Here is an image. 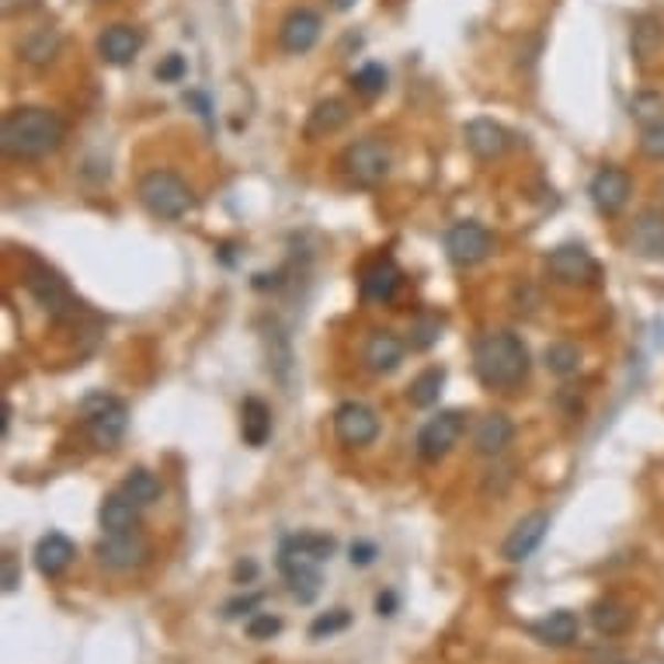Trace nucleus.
Returning a JSON list of instances; mask_svg holds the SVG:
<instances>
[{
  "label": "nucleus",
  "mask_w": 664,
  "mask_h": 664,
  "mask_svg": "<svg viewBox=\"0 0 664 664\" xmlns=\"http://www.w3.org/2000/svg\"><path fill=\"white\" fill-rule=\"evenodd\" d=\"M66 140V122L42 105H21L4 112L0 122V146L11 161H42L56 153Z\"/></svg>",
  "instance_id": "f257e3e1"
},
{
  "label": "nucleus",
  "mask_w": 664,
  "mask_h": 664,
  "mask_svg": "<svg viewBox=\"0 0 664 664\" xmlns=\"http://www.w3.org/2000/svg\"><path fill=\"white\" fill-rule=\"evenodd\" d=\"M473 369L487 390H515L529 375V348L512 330H483L473 341Z\"/></svg>",
  "instance_id": "f03ea898"
},
{
  "label": "nucleus",
  "mask_w": 664,
  "mask_h": 664,
  "mask_svg": "<svg viewBox=\"0 0 664 664\" xmlns=\"http://www.w3.org/2000/svg\"><path fill=\"white\" fill-rule=\"evenodd\" d=\"M335 553V540L330 536H317V533H296L285 536L279 546V570L285 585H290L293 599L309 606L320 595V564L330 560Z\"/></svg>",
  "instance_id": "7ed1b4c3"
},
{
  "label": "nucleus",
  "mask_w": 664,
  "mask_h": 664,
  "mask_svg": "<svg viewBox=\"0 0 664 664\" xmlns=\"http://www.w3.org/2000/svg\"><path fill=\"white\" fill-rule=\"evenodd\" d=\"M137 198H140V206L150 213V216H157V219H167V224H174V219H182L188 209H192V188L185 185V178L182 174H174V171H146L143 178H140V185H137Z\"/></svg>",
  "instance_id": "20e7f679"
},
{
  "label": "nucleus",
  "mask_w": 664,
  "mask_h": 664,
  "mask_svg": "<svg viewBox=\"0 0 664 664\" xmlns=\"http://www.w3.org/2000/svg\"><path fill=\"white\" fill-rule=\"evenodd\" d=\"M390 167H393V150L380 137L356 140L351 146H345V153H341V171H345L348 185H356V188L383 185Z\"/></svg>",
  "instance_id": "39448f33"
},
{
  "label": "nucleus",
  "mask_w": 664,
  "mask_h": 664,
  "mask_svg": "<svg viewBox=\"0 0 664 664\" xmlns=\"http://www.w3.org/2000/svg\"><path fill=\"white\" fill-rule=\"evenodd\" d=\"M84 432L87 438H91L95 449H116L126 428H129V407L126 401H119V396H108V393H95L87 396L84 407Z\"/></svg>",
  "instance_id": "423d86ee"
},
{
  "label": "nucleus",
  "mask_w": 664,
  "mask_h": 664,
  "mask_svg": "<svg viewBox=\"0 0 664 664\" xmlns=\"http://www.w3.org/2000/svg\"><path fill=\"white\" fill-rule=\"evenodd\" d=\"M546 275L560 285H595L602 279V269L581 243H560L546 254Z\"/></svg>",
  "instance_id": "0eeeda50"
},
{
  "label": "nucleus",
  "mask_w": 664,
  "mask_h": 664,
  "mask_svg": "<svg viewBox=\"0 0 664 664\" xmlns=\"http://www.w3.org/2000/svg\"><path fill=\"white\" fill-rule=\"evenodd\" d=\"M462 432H467V414L462 411H438L435 417L422 425L417 432V456L428 459V462H438L446 459L456 446Z\"/></svg>",
  "instance_id": "6e6552de"
},
{
  "label": "nucleus",
  "mask_w": 664,
  "mask_h": 664,
  "mask_svg": "<svg viewBox=\"0 0 664 664\" xmlns=\"http://www.w3.org/2000/svg\"><path fill=\"white\" fill-rule=\"evenodd\" d=\"M491 251H494V237L483 224H477V219H459L446 233V254L459 269H473V264L491 258Z\"/></svg>",
  "instance_id": "1a4fd4ad"
},
{
  "label": "nucleus",
  "mask_w": 664,
  "mask_h": 664,
  "mask_svg": "<svg viewBox=\"0 0 664 664\" xmlns=\"http://www.w3.org/2000/svg\"><path fill=\"white\" fill-rule=\"evenodd\" d=\"M335 435L348 449H366L380 435V414L362 401H345L335 411Z\"/></svg>",
  "instance_id": "9d476101"
},
{
  "label": "nucleus",
  "mask_w": 664,
  "mask_h": 664,
  "mask_svg": "<svg viewBox=\"0 0 664 664\" xmlns=\"http://www.w3.org/2000/svg\"><path fill=\"white\" fill-rule=\"evenodd\" d=\"M401 282H404L401 264H396L390 254H380V258H372L366 269H362V275H359V296L369 306H383V303H390L396 296Z\"/></svg>",
  "instance_id": "9b49d317"
},
{
  "label": "nucleus",
  "mask_w": 664,
  "mask_h": 664,
  "mask_svg": "<svg viewBox=\"0 0 664 664\" xmlns=\"http://www.w3.org/2000/svg\"><path fill=\"white\" fill-rule=\"evenodd\" d=\"M588 195L595 209L602 216H619L627 209L630 195H633V178L623 171V167H599L595 171V178L588 185Z\"/></svg>",
  "instance_id": "f8f14e48"
},
{
  "label": "nucleus",
  "mask_w": 664,
  "mask_h": 664,
  "mask_svg": "<svg viewBox=\"0 0 664 664\" xmlns=\"http://www.w3.org/2000/svg\"><path fill=\"white\" fill-rule=\"evenodd\" d=\"M320 29H324V21H320V14L317 11H309V8H296V11H290L282 18V25H279V46L285 50V53H293V56H303V53H309L320 42Z\"/></svg>",
  "instance_id": "ddd939ff"
},
{
  "label": "nucleus",
  "mask_w": 664,
  "mask_h": 664,
  "mask_svg": "<svg viewBox=\"0 0 664 664\" xmlns=\"http://www.w3.org/2000/svg\"><path fill=\"white\" fill-rule=\"evenodd\" d=\"M95 553L108 570H132V567H143L150 560V543L137 533V529H132V533L105 536Z\"/></svg>",
  "instance_id": "4468645a"
},
{
  "label": "nucleus",
  "mask_w": 664,
  "mask_h": 664,
  "mask_svg": "<svg viewBox=\"0 0 664 664\" xmlns=\"http://www.w3.org/2000/svg\"><path fill=\"white\" fill-rule=\"evenodd\" d=\"M546 533H549V515H546V512L525 515L522 522H515V529H512V533H508V540L501 543V557H504L508 564L529 560V557H533V553L543 546Z\"/></svg>",
  "instance_id": "2eb2a0df"
},
{
  "label": "nucleus",
  "mask_w": 664,
  "mask_h": 664,
  "mask_svg": "<svg viewBox=\"0 0 664 664\" xmlns=\"http://www.w3.org/2000/svg\"><path fill=\"white\" fill-rule=\"evenodd\" d=\"M462 143H467L477 161H498L512 146V132L494 119H473L462 129Z\"/></svg>",
  "instance_id": "dca6fc26"
},
{
  "label": "nucleus",
  "mask_w": 664,
  "mask_h": 664,
  "mask_svg": "<svg viewBox=\"0 0 664 664\" xmlns=\"http://www.w3.org/2000/svg\"><path fill=\"white\" fill-rule=\"evenodd\" d=\"M404 351H407V341L396 338L393 330H372L362 345V362L375 375H390V372L401 369Z\"/></svg>",
  "instance_id": "f3484780"
},
{
  "label": "nucleus",
  "mask_w": 664,
  "mask_h": 664,
  "mask_svg": "<svg viewBox=\"0 0 664 664\" xmlns=\"http://www.w3.org/2000/svg\"><path fill=\"white\" fill-rule=\"evenodd\" d=\"M630 251L644 261H664V213L644 209L630 224Z\"/></svg>",
  "instance_id": "a211bd4d"
},
{
  "label": "nucleus",
  "mask_w": 664,
  "mask_h": 664,
  "mask_svg": "<svg viewBox=\"0 0 664 664\" xmlns=\"http://www.w3.org/2000/svg\"><path fill=\"white\" fill-rule=\"evenodd\" d=\"M146 46V35L137 25H108L98 39V53L105 63L112 66H126L140 56V50Z\"/></svg>",
  "instance_id": "6ab92c4d"
},
{
  "label": "nucleus",
  "mask_w": 664,
  "mask_h": 664,
  "mask_svg": "<svg viewBox=\"0 0 664 664\" xmlns=\"http://www.w3.org/2000/svg\"><path fill=\"white\" fill-rule=\"evenodd\" d=\"M348 122H351V105L345 98H324L314 105V112L306 116L303 137L306 140H327V137H335V132H341Z\"/></svg>",
  "instance_id": "aec40b11"
},
{
  "label": "nucleus",
  "mask_w": 664,
  "mask_h": 664,
  "mask_svg": "<svg viewBox=\"0 0 664 664\" xmlns=\"http://www.w3.org/2000/svg\"><path fill=\"white\" fill-rule=\"evenodd\" d=\"M512 438H515L512 417L501 411H491V414H483L473 428V449L480 456H501L508 446H512Z\"/></svg>",
  "instance_id": "412c9836"
},
{
  "label": "nucleus",
  "mask_w": 664,
  "mask_h": 664,
  "mask_svg": "<svg viewBox=\"0 0 664 664\" xmlns=\"http://www.w3.org/2000/svg\"><path fill=\"white\" fill-rule=\"evenodd\" d=\"M529 633H533L540 644H546V647H570L574 640H578V633H581V619H578V612H570V609H557V612L536 619V623L529 627Z\"/></svg>",
  "instance_id": "4be33fe9"
},
{
  "label": "nucleus",
  "mask_w": 664,
  "mask_h": 664,
  "mask_svg": "<svg viewBox=\"0 0 664 664\" xmlns=\"http://www.w3.org/2000/svg\"><path fill=\"white\" fill-rule=\"evenodd\" d=\"M25 285H29L32 296H35L42 306L53 309V314H63V309H74V296H70V290H66V282H63L56 272H50L46 264H32V272H29Z\"/></svg>",
  "instance_id": "5701e85b"
},
{
  "label": "nucleus",
  "mask_w": 664,
  "mask_h": 664,
  "mask_svg": "<svg viewBox=\"0 0 664 664\" xmlns=\"http://www.w3.org/2000/svg\"><path fill=\"white\" fill-rule=\"evenodd\" d=\"M98 522L105 529V536H119V533H132L140 525V504L132 501L122 487L116 494H108L98 508Z\"/></svg>",
  "instance_id": "b1692460"
},
{
  "label": "nucleus",
  "mask_w": 664,
  "mask_h": 664,
  "mask_svg": "<svg viewBox=\"0 0 664 664\" xmlns=\"http://www.w3.org/2000/svg\"><path fill=\"white\" fill-rule=\"evenodd\" d=\"M74 557H77V546L63 533H50L35 543V567L42 578H59V574L74 564Z\"/></svg>",
  "instance_id": "393cba45"
},
{
  "label": "nucleus",
  "mask_w": 664,
  "mask_h": 664,
  "mask_svg": "<svg viewBox=\"0 0 664 664\" xmlns=\"http://www.w3.org/2000/svg\"><path fill=\"white\" fill-rule=\"evenodd\" d=\"M630 50H633V59H636L640 66H651V63L661 59V53H664V25H661L657 18L644 14V18L633 21Z\"/></svg>",
  "instance_id": "a878e982"
},
{
  "label": "nucleus",
  "mask_w": 664,
  "mask_h": 664,
  "mask_svg": "<svg viewBox=\"0 0 664 664\" xmlns=\"http://www.w3.org/2000/svg\"><path fill=\"white\" fill-rule=\"evenodd\" d=\"M240 435L251 449H261L272 438V411L261 396H248L240 404Z\"/></svg>",
  "instance_id": "bb28decb"
},
{
  "label": "nucleus",
  "mask_w": 664,
  "mask_h": 664,
  "mask_svg": "<svg viewBox=\"0 0 664 664\" xmlns=\"http://www.w3.org/2000/svg\"><path fill=\"white\" fill-rule=\"evenodd\" d=\"M591 623H595V630L606 633V636H619V633H627L633 627V612L623 602L602 599V602H595V609H591Z\"/></svg>",
  "instance_id": "cd10ccee"
},
{
  "label": "nucleus",
  "mask_w": 664,
  "mask_h": 664,
  "mask_svg": "<svg viewBox=\"0 0 664 664\" xmlns=\"http://www.w3.org/2000/svg\"><path fill=\"white\" fill-rule=\"evenodd\" d=\"M442 387H446V369L432 366L425 372H417L414 380H411V387H407L411 407H432V404H438Z\"/></svg>",
  "instance_id": "c85d7f7f"
},
{
  "label": "nucleus",
  "mask_w": 664,
  "mask_h": 664,
  "mask_svg": "<svg viewBox=\"0 0 664 664\" xmlns=\"http://www.w3.org/2000/svg\"><path fill=\"white\" fill-rule=\"evenodd\" d=\"M59 42L63 39H59L56 29H39V32H32L25 42H21V56H25V63H32V66H46V63L56 59Z\"/></svg>",
  "instance_id": "c756f323"
},
{
  "label": "nucleus",
  "mask_w": 664,
  "mask_h": 664,
  "mask_svg": "<svg viewBox=\"0 0 664 664\" xmlns=\"http://www.w3.org/2000/svg\"><path fill=\"white\" fill-rule=\"evenodd\" d=\"M122 491L137 501L140 508H146V504H153L161 498V480H157V473H150V470H143V467H137V470H129L126 473V480H122Z\"/></svg>",
  "instance_id": "7c9ffc66"
},
{
  "label": "nucleus",
  "mask_w": 664,
  "mask_h": 664,
  "mask_svg": "<svg viewBox=\"0 0 664 664\" xmlns=\"http://www.w3.org/2000/svg\"><path fill=\"white\" fill-rule=\"evenodd\" d=\"M351 91H356L359 98H380L387 91V70L380 63H366L359 66L356 74H351Z\"/></svg>",
  "instance_id": "2f4dec72"
},
{
  "label": "nucleus",
  "mask_w": 664,
  "mask_h": 664,
  "mask_svg": "<svg viewBox=\"0 0 664 664\" xmlns=\"http://www.w3.org/2000/svg\"><path fill=\"white\" fill-rule=\"evenodd\" d=\"M543 359H546V369L557 372V375H574V372L581 369V351L574 348L570 341H553L543 351Z\"/></svg>",
  "instance_id": "473e14b6"
},
{
  "label": "nucleus",
  "mask_w": 664,
  "mask_h": 664,
  "mask_svg": "<svg viewBox=\"0 0 664 664\" xmlns=\"http://www.w3.org/2000/svg\"><path fill=\"white\" fill-rule=\"evenodd\" d=\"M438 338H442V320L435 314H422L407 330V345L414 351H428Z\"/></svg>",
  "instance_id": "72a5a7b5"
},
{
  "label": "nucleus",
  "mask_w": 664,
  "mask_h": 664,
  "mask_svg": "<svg viewBox=\"0 0 664 664\" xmlns=\"http://www.w3.org/2000/svg\"><path fill=\"white\" fill-rule=\"evenodd\" d=\"M630 116H633L640 126H654V122H661V119H664V98L654 95V91H640V95H633V101H630Z\"/></svg>",
  "instance_id": "f704fd0d"
},
{
  "label": "nucleus",
  "mask_w": 664,
  "mask_h": 664,
  "mask_svg": "<svg viewBox=\"0 0 664 664\" xmlns=\"http://www.w3.org/2000/svg\"><path fill=\"white\" fill-rule=\"evenodd\" d=\"M348 627H351V612L348 609H330V612L317 616L314 623H309V636L324 640V636H335V633H341Z\"/></svg>",
  "instance_id": "c9c22d12"
},
{
  "label": "nucleus",
  "mask_w": 664,
  "mask_h": 664,
  "mask_svg": "<svg viewBox=\"0 0 664 664\" xmlns=\"http://www.w3.org/2000/svg\"><path fill=\"white\" fill-rule=\"evenodd\" d=\"M243 630H248L251 640H272V636L282 633V619L272 616V612H258V616L248 619V627H243Z\"/></svg>",
  "instance_id": "e433bc0d"
},
{
  "label": "nucleus",
  "mask_w": 664,
  "mask_h": 664,
  "mask_svg": "<svg viewBox=\"0 0 664 664\" xmlns=\"http://www.w3.org/2000/svg\"><path fill=\"white\" fill-rule=\"evenodd\" d=\"M640 150H644V157L651 161H664V119L640 129Z\"/></svg>",
  "instance_id": "4c0bfd02"
},
{
  "label": "nucleus",
  "mask_w": 664,
  "mask_h": 664,
  "mask_svg": "<svg viewBox=\"0 0 664 664\" xmlns=\"http://www.w3.org/2000/svg\"><path fill=\"white\" fill-rule=\"evenodd\" d=\"M185 74H188V63H185L178 53H171V56L157 66V80H164V84H178Z\"/></svg>",
  "instance_id": "58836bf2"
},
{
  "label": "nucleus",
  "mask_w": 664,
  "mask_h": 664,
  "mask_svg": "<svg viewBox=\"0 0 664 664\" xmlns=\"http://www.w3.org/2000/svg\"><path fill=\"white\" fill-rule=\"evenodd\" d=\"M348 560H351V567H369V564L375 560V546H372L369 540L351 543V549H348Z\"/></svg>",
  "instance_id": "ea45409f"
},
{
  "label": "nucleus",
  "mask_w": 664,
  "mask_h": 664,
  "mask_svg": "<svg viewBox=\"0 0 664 664\" xmlns=\"http://www.w3.org/2000/svg\"><path fill=\"white\" fill-rule=\"evenodd\" d=\"M261 599H264L261 591H258V595H248V599H233V602L224 606V616H227V619H237V616H243V612H251L254 606H261Z\"/></svg>",
  "instance_id": "a19ab883"
},
{
  "label": "nucleus",
  "mask_w": 664,
  "mask_h": 664,
  "mask_svg": "<svg viewBox=\"0 0 664 664\" xmlns=\"http://www.w3.org/2000/svg\"><path fill=\"white\" fill-rule=\"evenodd\" d=\"M18 585H21V567L11 553H4V591L11 595V591H18Z\"/></svg>",
  "instance_id": "79ce46f5"
},
{
  "label": "nucleus",
  "mask_w": 664,
  "mask_h": 664,
  "mask_svg": "<svg viewBox=\"0 0 664 664\" xmlns=\"http://www.w3.org/2000/svg\"><path fill=\"white\" fill-rule=\"evenodd\" d=\"M39 8V0H4V14H25Z\"/></svg>",
  "instance_id": "37998d69"
},
{
  "label": "nucleus",
  "mask_w": 664,
  "mask_h": 664,
  "mask_svg": "<svg viewBox=\"0 0 664 664\" xmlns=\"http://www.w3.org/2000/svg\"><path fill=\"white\" fill-rule=\"evenodd\" d=\"M393 609H396V595L393 591H387V595L375 599V612H380V616H393Z\"/></svg>",
  "instance_id": "c03bdc74"
},
{
  "label": "nucleus",
  "mask_w": 664,
  "mask_h": 664,
  "mask_svg": "<svg viewBox=\"0 0 664 664\" xmlns=\"http://www.w3.org/2000/svg\"><path fill=\"white\" fill-rule=\"evenodd\" d=\"M254 574H258V564H251V560H248V564H237L233 578H237V581H251Z\"/></svg>",
  "instance_id": "a18cd8bd"
},
{
  "label": "nucleus",
  "mask_w": 664,
  "mask_h": 664,
  "mask_svg": "<svg viewBox=\"0 0 664 664\" xmlns=\"http://www.w3.org/2000/svg\"><path fill=\"white\" fill-rule=\"evenodd\" d=\"M8 432H11V404L0 401V435L8 438Z\"/></svg>",
  "instance_id": "49530a36"
},
{
  "label": "nucleus",
  "mask_w": 664,
  "mask_h": 664,
  "mask_svg": "<svg viewBox=\"0 0 664 664\" xmlns=\"http://www.w3.org/2000/svg\"><path fill=\"white\" fill-rule=\"evenodd\" d=\"M330 4H335V11H351L359 4V0H330Z\"/></svg>",
  "instance_id": "de8ad7c7"
}]
</instances>
